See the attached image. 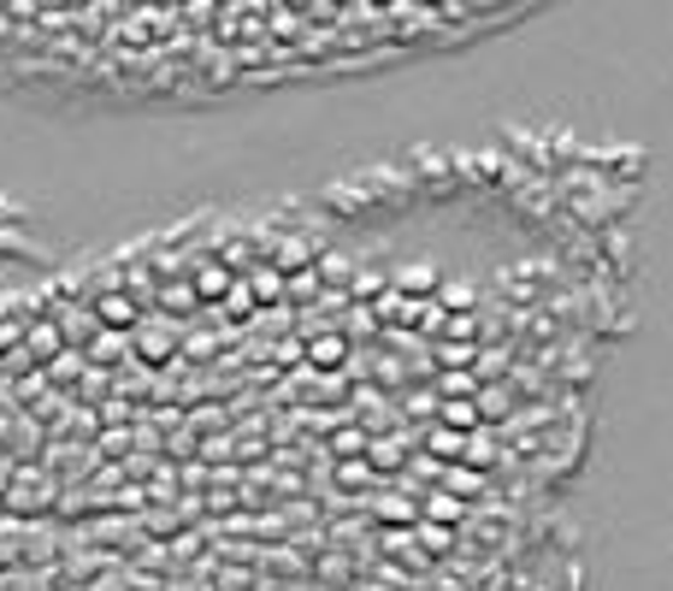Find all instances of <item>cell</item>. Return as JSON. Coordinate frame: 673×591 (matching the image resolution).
Segmentation results:
<instances>
[{
    "mask_svg": "<svg viewBox=\"0 0 673 591\" xmlns=\"http://www.w3.org/2000/svg\"><path fill=\"white\" fill-rule=\"evenodd\" d=\"M437 426H449V432H473L479 426V402H437Z\"/></svg>",
    "mask_w": 673,
    "mask_h": 591,
    "instance_id": "52a82bcc",
    "label": "cell"
},
{
    "mask_svg": "<svg viewBox=\"0 0 673 591\" xmlns=\"http://www.w3.org/2000/svg\"><path fill=\"white\" fill-rule=\"evenodd\" d=\"M426 450L437 461H467V438H461V432H449V426H432L426 432Z\"/></svg>",
    "mask_w": 673,
    "mask_h": 591,
    "instance_id": "ba28073f",
    "label": "cell"
},
{
    "mask_svg": "<svg viewBox=\"0 0 673 591\" xmlns=\"http://www.w3.org/2000/svg\"><path fill=\"white\" fill-rule=\"evenodd\" d=\"M66 350V338H60V326L54 320H36V326H24V350L19 355H36V362H54V355Z\"/></svg>",
    "mask_w": 673,
    "mask_h": 591,
    "instance_id": "277c9868",
    "label": "cell"
},
{
    "mask_svg": "<svg viewBox=\"0 0 673 591\" xmlns=\"http://www.w3.org/2000/svg\"><path fill=\"white\" fill-rule=\"evenodd\" d=\"M420 544H426V556H444L449 551V527H420Z\"/></svg>",
    "mask_w": 673,
    "mask_h": 591,
    "instance_id": "ac0fdd59",
    "label": "cell"
},
{
    "mask_svg": "<svg viewBox=\"0 0 673 591\" xmlns=\"http://www.w3.org/2000/svg\"><path fill=\"white\" fill-rule=\"evenodd\" d=\"M515 402H508L503 385H491V391H479V421H496V414H508Z\"/></svg>",
    "mask_w": 673,
    "mask_h": 591,
    "instance_id": "9a60e30c",
    "label": "cell"
},
{
    "mask_svg": "<svg viewBox=\"0 0 673 591\" xmlns=\"http://www.w3.org/2000/svg\"><path fill=\"white\" fill-rule=\"evenodd\" d=\"M479 485H485V480H479L473 468H456V473H449V497H461V492H479Z\"/></svg>",
    "mask_w": 673,
    "mask_h": 591,
    "instance_id": "ffe728a7",
    "label": "cell"
},
{
    "mask_svg": "<svg viewBox=\"0 0 673 591\" xmlns=\"http://www.w3.org/2000/svg\"><path fill=\"white\" fill-rule=\"evenodd\" d=\"M83 355H90V362H119V355H125V338H119V331H101V338H95Z\"/></svg>",
    "mask_w": 673,
    "mask_h": 591,
    "instance_id": "4fadbf2b",
    "label": "cell"
},
{
    "mask_svg": "<svg viewBox=\"0 0 673 591\" xmlns=\"http://www.w3.org/2000/svg\"><path fill=\"white\" fill-rule=\"evenodd\" d=\"M402 456H408V450H402L397 438H373V444H367V468H402Z\"/></svg>",
    "mask_w": 673,
    "mask_h": 591,
    "instance_id": "7c38bea8",
    "label": "cell"
},
{
    "mask_svg": "<svg viewBox=\"0 0 673 591\" xmlns=\"http://www.w3.org/2000/svg\"><path fill=\"white\" fill-rule=\"evenodd\" d=\"M467 468H473V473H485V468H496V444H485V438H467Z\"/></svg>",
    "mask_w": 673,
    "mask_h": 591,
    "instance_id": "2e32d148",
    "label": "cell"
},
{
    "mask_svg": "<svg viewBox=\"0 0 673 591\" xmlns=\"http://www.w3.org/2000/svg\"><path fill=\"white\" fill-rule=\"evenodd\" d=\"M90 308H95L101 331H119V338H125V331H137V326H142V308H137V296H130V291H119V284H113V291H101V296L90 302Z\"/></svg>",
    "mask_w": 673,
    "mask_h": 591,
    "instance_id": "6da1fadb",
    "label": "cell"
},
{
    "mask_svg": "<svg viewBox=\"0 0 673 591\" xmlns=\"http://www.w3.org/2000/svg\"><path fill=\"white\" fill-rule=\"evenodd\" d=\"M378 521L414 527V521H420V503H414V497H378Z\"/></svg>",
    "mask_w": 673,
    "mask_h": 591,
    "instance_id": "30bf717a",
    "label": "cell"
},
{
    "mask_svg": "<svg viewBox=\"0 0 673 591\" xmlns=\"http://www.w3.org/2000/svg\"><path fill=\"white\" fill-rule=\"evenodd\" d=\"M355 591H402L397 580H367V586H355Z\"/></svg>",
    "mask_w": 673,
    "mask_h": 591,
    "instance_id": "7402d4cb",
    "label": "cell"
},
{
    "mask_svg": "<svg viewBox=\"0 0 673 591\" xmlns=\"http://www.w3.org/2000/svg\"><path fill=\"white\" fill-rule=\"evenodd\" d=\"M119 36L130 42V48H142V42H154L160 31H149V24H142V19H130V24H125V31H119Z\"/></svg>",
    "mask_w": 673,
    "mask_h": 591,
    "instance_id": "44dd1931",
    "label": "cell"
},
{
    "mask_svg": "<svg viewBox=\"0 0 673 591\" xmlns=\"http://www.w3.org/2000/svg\"><path fill=\"white\" fill-rule=\"evenodd\" d=\"M307 362H314L319 373H336V367L349 362V343L336 338V331H326V338H314V343H307Z\"/></svg>",
    "mask_w": 673,
    "mask_h": 591,
    "instance_id": "8992f818",
    "label": "cell"
},
{
    "mask_svg": "<svg viewBox=\"0 0 673 591\" xmlns=\"http://www.w3.org/2000/svg\"><path fill=\"white\" fill-rule=\"evenodd\" d=\"M12 509H24V515H31V509H48V492H42V485L31 480V485H12Z\"/></svg>",
    "mask_w": 673,
    "mask_h": 591,
    "instance_id": "5bb4252c",
    "label": "cell"
},
{
    "mask_svg": "<svg viewBox=\"0 0 673 591\" xmlns=\"http://www.w3.org/2000/svg\"><path fill=\"white\" fill-rule=\"evenodd\" d=\"M24 350V320H0V355H19Z\"/></svg>",
    "mask_w": 673,
    "mask_h": 591,
    "instance_id": "e0dca14e",
    "label": "cell"
},
{
    "mask_svg": "<svg viewBox=\"0 0 673 591\" xmlns=\"http://www.w3.org/2000/svg\"><path fill=\"white\" fill-rule=\"evenodd\" d=\"M137 350H142V362H172V350H178V331L160 326V320H142V326H137Z\"/></svg>",
    "mask_w": 673,
    "mask_h": 591,
    "instance_id": "3957f363",
    "label": "cell"
},
{
    "mask_svg": "<svg viewBox=\"0 0 673 591\" xmlns=\"http://www.w3.org/2000/svg\"><path fill=\"white\" fill-rule=\"evenodd\" d=\"M420 521H426V527H456V521H467V497L432 492L426 503H420Z\"/></svg>",
    "mask_w": 673,
    "mask_h": 591,
    "instance_id": "5b68a950",
    "label": "cell"
},
{
    "mask_svg": "<svg viewBox=\"0 0 673 591\" xmlns=\"http://www.w3.org/2000/svg\"><path fill=\"white\" fill-rule=\"evenodd\" d=\"M160 308H166V314H189V308H201L196 284H160Z\"/></svg>",
    "mask_w": 673,
    "mask_h": 591,
    "instance_id": "8fae6325",
    "label": "cell"
},
{
    "mask_svg": "<svg viewBox=\"0 0 673 591\" xmlns=\"http://www.w3.org/2000/svg\"><path fill=\"white\" fill-rule=\"evenodd\" d=\"M189 284H196V296H201V302H225L231 291H237V272H231L225 261H201Z\"/></svg>",
    "mask_w": 673,
    "mask_h": 591,
    "instance_id": "7a4b0ae2",
    "label": "cell"
},
{
    "mask_svg": "<svg viewBox=\"0 0 673 591\" xmlns=\"http://www.w3.org/2000/svg\"><path fill=\"white\" fill-rule=\"evenodd\" d=\"M336 480H343V485H367V480H373V468L355 456V461H343V468H336Z\"/></svg>",
    "mask_w": 673,
    "mask_h": 591,
    "instance_id": "d6986e66",
    "label": "cell"
},
{
    "mask_svg": "<svg viewBox=\"0 0 673 591\" xmlns=\"http://www.w3.org/2000/svg\"><path fill=\"white\" fill-rule=\"evenodd\" d=\"M248 296H255V302H278V296H284V272H278V267H255V272H248Z\"/></svg>",
    "mask_w": 673,
    "mask_h": 591,
    "instance_id": "9c48e42d",
    "label": "cell"
}]
</instances>
